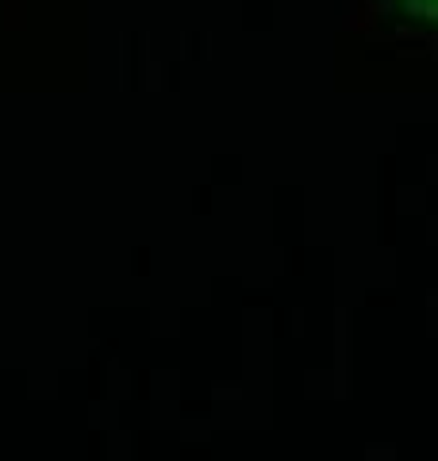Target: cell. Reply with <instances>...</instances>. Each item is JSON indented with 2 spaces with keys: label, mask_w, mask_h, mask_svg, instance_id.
Segmentation results:
<instances>
[{
  "label": "cell",
  "mask_w": 438,
  "mask_h": 461,
  "mask_svg": "<svg viewBox=\"0 0 438 461\" xmlns=\"http://www.w3.org/2000/svg\"><path fill=\"white\" fill-rule=\"evenodd\" d=\"M400 8L412 12V16H419V20L438 23V0H400Z\"/></svg>",
  "instance_id": "cell-1"
}]
</instances>
